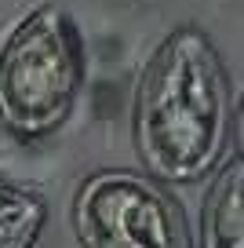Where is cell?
<instances>
[{
    "instance_id": "cell-1",
    "label": "cell",
    "mask_w": 244,
    "mask_h": 248,
    "mask_svg": "<svg viewBox=\"0 0 244 248\" xmlns=\"http://www.w3.org/2000/svg\"><path fill=\"white\" fill-rule=\"evenodd\" d=\"M233 124V88L212 37L179 26L142 62L131 99V139L142 175L190 186L222 161Z\"/></svg>"
},
{
    "instance_id": "cell-2",
    "label": "cell",
    "mask_w": 244,
    "mask_h": 248,
    "mask_svg": "<svg viewBox=\"0 0 244 248\" xmlns=\"http://www.w3.org/2000/svg\"><path fill=\"white\" fill-rule=\"evenodd\" d=\"M88 80V51L73 15L40 4L0 44V124L22 142L47 139L69 121Z\"/></svg>"
},
{
    "instance_id": "cell-3",
    "label": "cell",
    "mask_w": 244,
    "mask_h": 248,
    "mask_svg": "<svg viewBox=\"0 0 244 248\" xmlns=\"http://www.w3.org/2000/svg\"><path fill=\"white\" fill-rule=\"evenodd\" d=\"M69 219L80 248H193L183 204L142 171L88 175L73 194Z\"/></svg>"
},
{
    "instance_id": "cell-4",
    "label": "cell",
    "mask_w": 244,
    "mask_h": 248,
    "mask_svg": "<svg viewBox=\"0 0 244 248\" xmlns=\"http://www.w3.org/2000/svg\"><path fill=\"white\" fill-rule=\"evenodd\" d=\"M200 248H244V157L219 164L200 204Z\"/></svg>"
},
{
    "instance_id": "cell-5",
    "label": "cell",
    "mask_w": 244,
    "mask_h": 248,
    "mask_svg": "<svg viewBox=\"0 0 244 248\" xmlns=\"http://www.w3.org/2000/svg\"><path fill=\"white\" fill-rule=\"evenodd\" d=\"M47 223V204L33 190H11L0 197V248H37Z\"/></svg>"
},
{
    "instance_id": "cell-6",
    "label": "cell",
    "mask_w": 244,
    "mask_h": 248,
    "mask_svg": "<svg viewBox=\"0 0 244 248\" xmlns=\"http://www.w3.org/2000/svg\"><path fill=\"white\" fill-rule=\"evenodd\" d=\"M11 190H15V186H11V183H8V179H4V175H0V197H8V194H11Z\"/></svg>"
}]
</instances>
